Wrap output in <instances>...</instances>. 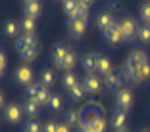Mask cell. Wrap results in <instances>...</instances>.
Segmentation results:
<instances>
[{
    "mask_svg": "<svg viewBox=\"0 0 150 132\" xmlns=\"http://www.w3.org/2000/svg\"><path fill=\"white\" fill-rule=\"evenodd\" d=\"M71 17L75 19H83V21H88V8H85V6H77V10H75V13L71 15Z\"/></svg>",
    "mask_w": 150,
    "mask_h": 132,
    "instance_id": "obj_32",
    "label": "cell"
},
{
    "mask_svg": "<svg viewBox=\"0 0 150 132\" xmlns=\"http://www.w3.org/2000/svg\"><path fill=\"white\" fill-rule=\"evenodd\" d=\"M62 6H64V12L67 13V17H71L75 13V10H77V6H79V2L77 0H64Z\"/></svg>",
    "mask_w": 150,
    "mask_h": 132,
    "instance_id": "obj_27",
    "label": "cell"
},
{
    "mask_svg": "<svg viewBox=\"0 0 150 132\" xmlns=\"http://www.w3.org/2000/svg\"><path fill=\"white\" fill-rule=\"evenodd\" d=\"M104 86L106 90L110 92H117L123 88V73H119V71H112L110 75L104 77Z\"/></svg>",
    "mask_w": 150,
    "mask_h": 132,
    "instance_id": "obj_5",
    "label": "cell"
},
{
    "mask_svg": "<svg viewBox=\"0 0 150 132\" xmlns=\"http://www.w3.org/2000/svg\"><path fill=\"white\" fill-rule=\"evenodd\" d=\"M39 103L37 101H31V100H27L25 103H23V113L29 117V119H35L37 117V113H39Z\"/></svg>",
    "mask_w": 150,
    "mask_h": 132,
    "instance_id": "obj_19",
    "label": "cell"
},
{
    "mask_svg": "<svg viewBox=\"0 0 150 132\" xmlns=\"http://www.w3.org/2000/svg\"><path fill=\"white\" fill-rule=\"evenodd\" d=\"M81 84L85 86L87 94H96L102 88V80H100V77H98L96 73H93V75H85V79H83Z\"/></svg>",
    "mask_w": 150,
    "mask_h": 132,
    "instance_id": "obj_8",
    "label": "cell"
},
{
    "mask_svg": "<svg viewBox=\"0 0 150 132\" xmlns=\"http://www.w3.org/2000/svg\"><path fill=\"white\" fill-rule=\"evenodd\" d=\"M56 132H69V126H67V124L58 123V130H56Z\"/></svg>",
    "mask_w": 150,
    "mask_h": 132,
    "instance_id": "obj_36",
    "label": "cell"
},
{
    "mask_svg": "<svg viewBox=\"0 0 150 132\" xmlns=\"http://www.w3.org/2000/svg\"><path fill=\"white\" fill-rule=\"evenodd\" d=\"M58 130V123L56 121H48V123L42 126V132H56Z\"/></svg>",
    "mask_w": 150,
    "mask_h": 132,
    "instance_id": "obj_35",
    "label": "cell"
},
{
    "mask_svg": "<svg viewBox=\"0 0 150 132\" xmlns=\"http://www.w3.org/2000/svg\"><path fill=\"white\" fill-rule=\"evenodd\" d=\"M141 17H142V21H144V25L150 27V2H144V4H142V8H141Z\"/></svg>",
    "mask_w": 150,
    "mask_h": 132,
    "instance_id": "obj_34",
    "label": "cell"
},
{
    "mask_svg": "<svg viewBox=\"0 0 150 132\" xmlns=\"http://www.w3.org/2000/svg\"><path fill=\"white\" fill-rule=\"evenodd\" d=\"M119 31L123 35V42H129V40L137 38V31H139V23L133 15H123L121 19H117Z\"/></svg>",
    "mask_w": 150,
    "mask_h": 132,
    "instance_id": "obj_2",
    "label": "cell"
},
{
    "mask_svg": "<svg viewBox=\"0 0 150 132\" xmlns=\"http://www.w3.org/2000/svg\"><path fill=\"white\" fill-rule=\"evenodd\" d=\"M40 13H42L40 0H31V2H25V4H23V15L37 19V17H40Z\"/></svg>",
    "mask_w": 150,
    "mask_h": 132,
    "instance_id": "obj_11",
    "label": "cell"
},
{
    "mask_svg": "<svg viewBox=\"0 0 150 132\" xmlns=\"http://www.w3.org/2000/svg\"><path fill=\"white\" fill-rule=\"evenodd\" d=\"M88 31V21L83 19H75V17H67V35L73 38H83Z\"/></svg>",
    "mask_w": 150,
    "mask_h": 132,
    "instance_id": "obj_3",
    "label": "cell"
},
{
    "mask_svg": "<svg viewBox=\"0 0 150 132\" xmlns=\"http://www.w3.org/2000/svg\"><path fill=\"white\" fill-rule=\"evenodd\" d=\"M25 2H31V0H23V4H25Z\"/></svg>",
    "mask_w": 150,
    "mask_h": 132,
    "instance_id": "obj_40",
    "label": "cell"
},
{
    "mask_svg": "<svg viewBox=\"0 0 150 132\" xmlns=\"http://www.w3.org/2000/svg\"><path fill=\"white\" fill-rule=\"evenodd\" d=\"M13 79H16V82L21 84V86H29L33 80V71L31 67H27V65H21L16 69V73H13Z\"/></svg>",
    "mask_w": 150,
    "mask_h": 132,
    "instance_id": "obj_7",
    "label": "cell"
},
{
    "mask_svg": "<svg viewBox=\"0 0 150 132\" xmlns=\"http://www.w3.org/2000/svg\"><path fill=\"white\" fill-rule=\"evenodd\" d=\"M148 2H150V0H148Z\"/></svg>",
    "mask_w": 150,
    "mask_h": 132,
    "instance_id": "obj_42",
    "label": "cell"
},
{
    "mask_svg": "<svg viewBox=\"0 0 150 132\" xmlns=\"http://www.w3.org/2000/svg\"><path fill=\"white\" fill-rule=\"evenodd\" d=\"M96 59H98V54H94V52H88V54L83 56L85 75H93V73H96Z\"/></svg>",
    "mask_w": 150,
    "mask_h": 132,
    "instance_id": "obj_13",
    "label": "cell"
},
{
    "mask_svg": "<svg viewBox=\"0 0 150 132\" xmlns=\"http://www.w3.org/2000/svg\"><path fill=\"white\" fill-rule=\"evenodd\" d=\"M50 96H52V94L48 92V88L40 84V90H39V98H37V103H39V105H48Z\"/></svg>",
    "mask_w": 150,
    "mask_h": 132,
    "instance_id": "obj_25",
    "label": "cell"
},
{
    "mask_svg": "<svg viewBox=\"0 0 150 132\" xmlns=\"http://www.w3.org/2000/svg\"><path fill=\"white\" fill-rule=\"evenodd\" d=\"M115 23V17H114V13L112 12H102L98 13V17H96V25H98V31L104 35V33L110 29L112 25Z\"/></svg>",
    "mask_w": 150,
    "mask_h": 132,
    "instance_id": "obj_9",
    "label": "cell"
},
{
    "mask_svg": "<svg viewBox=\"0 0 150 132\" xmlns=\"http://www.w3.org/2000/svg\"><path fill=\"white\" fill-rule=\"evenodd\" d=\"M146 61H148V57H146L144 52H133L131 56H129L127 63H125L123 75H127L131 82L139 84V75H141V71H142V67H144Z\"/></svg>",
    "mask_w": 150,
    "mask_h": 132,
    "instance_id": "obj_1",
    "label": "cell"
},
{
    "mask_svg": "<svg viewBox=\"0 0 150 132\" xmlns=\"http://www.w3.org/2000/svg\"><path fill=\"white\" fill-rule=\"evenodd\" d=\"M40 84H42V86H52V82H54V73L50 69H44L42 73H40V80H39Z\"/></svg>",
    "mask_w": 150,
    "mask_h": 132,
    "instance_id": "obj_26",
    "label": "cell"
},
{
    "mask_svg": "<svg viewBox=\"0 0 150 132\" xmlns=\"http://www.w3.org/2000/svg\"><path fill=\"white\" fill-rule=\"evenodd\" d=\"M33 46H39V44H37V36L35 35H21L18 40H16V50H18L19 54H23L25 50L33 48Z\"/></svg>",
    "mask_w": 150,
    "mask_h": 132,
    "instance_id": "obj_10",
    "label": "cell"
},
{
    "mask_svg": "<svg viewBox=\"0 0 150 132\" xmlns=\"http://www.w3.org/2000/svg\"><path fill=\"white\" fill-rule=\"evenodd\" d=\"M19 27H21L23 35H35V29H37V23L33 17H27V15H23L21 21H19Z\"/></svg>",
    "mask_w": 150,
    "mask_h": 132,
    "instance_id": "obj_17",
    "label": "cell"
},
{
    "mask_svg": "<svg viewBox=\"0 0 150 132\" xmlns=\"http://www.w3.org/2000/svg\"><path fill=\"white\" fill-rule=\"evenodd\" d=\"M23 132H40V123L37 119H29L23 124Z\"/></svg>",
    "mask_w": 150,
    "mask_h": 132,
    "instance_id": "obj_31",
    "label": "cell"
},
{
    "mask_svg": "<svg viewBox=\"0 0 150 132\" xmlns=\"http://www.w3.org/2000/svg\"><path fill=\"white\" fill-rule=\"evenodd\" d=\"M115 107L121 111H129L133 107V92L129 88H121L115 92Z\"/></svg>",
    "mask_w": 150,
    "mask_h": 132,
    "instance_id": "obj_4",
    "label": "cell"
},
{
    "mask_svg": "<svg viewBox=\"0 0 150 132\" xmlns=\"http://www.w3.org/2000/svg\"><path fill=\"white\" fill-rule=\"evenodd\" d=\"M79 123H81L79 111H77V109H69V111L66 113V124H67V126H71V128H73V126H77Z\"/></svg>",
    "mask_w": 150,
    "mask_h": 132,
    "instance_id": "obj_22",
    "label": "cell"
},
{
    "mask_svg": "<svg viewBox=\"0 0 150 132\" xmlns=\"http://www.w3.org/2000/svg\"><path fill=\"white\" fill-rule=\"evenodd\" d=\"M137 38H139V42H142V44H150V27L148 25H139Z\"/></svg>",
    "mask_w": 150,
    "mask_h": 132,
    "instance_id": "obj_23",
    "label": "cell"
},
{
    "mask_svg": "<svg viewBox=\"0 0 150 132\" xmlns=\"http://www.w3.org/2000/svg\"><path fill=\"white\" fill-rule=\"evenodd\" d=\"M104 36H106V40L110 44H117V42H123V35H121V31H119V25L117 21L114 23V25L108 29L106 33H104Z\"/></svg>",
    "mask_w": 150,
    "mask_h": 132,
    "instance_id": "obj_14",
    "label": "cell"
},
{
    "mask_svg": "<svg viewBox=\"0 0 150 132\" xmlns=\"http://www.w3.org/2000/svg\"><path fill=\"white\" fill-rule=\"evenodd\" d=\"M21 31V27H19V23H16V21H6L4 23V35L6 36H18V33Z\"/></svg>",
    "mask_w": 150,
    "mask_h": 132,
    "instance_id": "obj_21",
    "label": "cell"
},
{
    "mask_svg": "<svg viewBox=\"0 0 150 132\" xmlns=\"http://www.w3.org/2000/svg\"><path fill=\"white\" fill-rule=\"evenodd\" d=\"M2 107H6V103H4V94L0 90V109H2Z\"/></svg>",
    "mask_w": 150,
    "mask_h": 132,
    "instance_id": "obj_38",
    "label": "cell"
},
{
    "mask_svg": "<svg viewBox=\"0 0 150 132\" xmlns=\"http://www.w3.org/2000/svg\"><path fill=\"white\" fill-rule=\"evenodd\" d=\"M62 2H64V0H62Z\"/></svg>",
    "mask_w": 150,
    "mask_h": 132,
    "instance_id": "obj_41",
    "label": "cell"
},
{
    "mask_svg": "<svg viewBox=\"0 0 150 132\" xmlns=\"http://www.w3.org/2000/svg\"><path fill=\"white\" fill-rule=\"evenodd\" d=\"M39 90H40V82L29 84V86H27V100L37 101V98H39Z\"/></svg>",
    "mask_w": 150,
    "mask_h": 132,
    "instance_id": "obj_30",
    "label": "cell"
},
{
    "mask_svg": "<svg viewBox=\"0 0 150 132\" xmlns=\"http://www.w3.org/2000/svg\"><path fill=\"white\" fill-rule=\"evenodd\" d=\"M56 67H58V69H62V71H66V73L73 69V67H75V54H73V50H71V52L67 54V56L64 57V59L58 63Z\"/></svg>",
    "mask_w": 150,
    "mask_h": 132,
    "instance_id": "obj_18",
    "label": "cell"
},
{
    "mask_svg": "<svg viewBox=\"0 0 150 132\" xmlns=\"http://www.w3.org/2000/svg\"><path fill=\"white\" fill-rule=\"evenodd\" d=\"M88 126L93 128V132H104V130H106V121H104V117L100 115V117H96Z\"/></svg>",
    "mask_w": 150,
    "mask_h": 132,
    "instance_id": "obj_28",
    "label": "cell"
},
{
    "mask_svg": "<svg viewBox=\"0 0 150 132\" xmlns=\"http://www.w3.org/2000/svg\"><path fill=\"white\" fill-rule=\"evenodd\" d=\"M85 94H87V90H85V86H83V84H75V86L69 90L71 100H75V101L83 100V98H85Z\"/></svg>",
    "mask_w": 150,
    "mask_h": 132,
    "instance_id": "obj_24",
    "label": "cell"
},
{
    "mask_svg": "<svg viewBox=\"0 0 150 132\" xmlns=\"http://www.w3.org/2000/svg\"><path fill=\"white\" fill-rule=\"evenodd\" d=\"M48 107L52 111H60V107H62V96L52 94V96H50V101H48Z\"/></svg>",
    "mask_w": 150,
    "mask_h": 132,
    "instance_id": "obj_33",
    "label": "cell"
},
{
    "mask_svg": "<svg viewBox=\"0 0 150 132\" xmlns=\"http://www.w3.org/2000/svg\"><path fill=\"white\" fill-rule=\"evenodd\" d=\"M114 132H129L127 128H121V130H114Z\"/></svg>",
    "mask_w": 150,
    "mask_h": 132,
    "instance_id": "obj_39",
    "label": "cell"
},
{
    "mask_svg": "<svg viewBox=\"0 0 150 132\" xmlns=\"http://www.w3.org/2000/svg\"><path fill=\"white\" fill-rule=\"evenodd\" d=\"M81 6H85V8H91V4H93V0H77Z\"/></svg>",
    "mask_w": 150,
    "mask_h": 132,
    "instance_id": "obj_37",
    "label": "cell"
},
{
    "mask_svg": "<svg viewBox=\"0 0 150 132\" xmlns=\"http://www.w3.org/2000/svg\"><path fill=\"white\" fill-rule=\"evenodd\" d=\"M4 117H6V121L12 123V124L19 123L21 117H23V107L18 105V103H8V105L4 107Z\"/></svg>",
    "mask_w": 150,
    "mask_h": 132,
    "instance_id": "obj_6",
    "label": "cell"
},
{
    "mask_svg": "<svg viewBox=\"0 0 150 132\" xmlns=\"http://www.w3.org/2000/svg\"><path fill=\"white\" fill-rule=\"evenodd\" d=\"M112 63H110V59H108L106 56H100V54H98V59H96V73L98 75H110L112 73Z\"/></svg>",
    "mask_w": 150,
    "mask_h": 132,
    "instance_id": "obj_16",
    "label": "cell"
},
{
    "mask_svg": "<svg viewBox=\"0 0 150 132\" xmlns=\"http://www.w3.org/2000/svg\"><path fill=\"white\" fill-rule=\"evenodd\" d=\"M75 84H79L77 82V77L73 75V73H71V71H67V73H64V77H62V86L66 88L67 92H69L71 88L75 86Z\"/></svg>",
    "mask_w": 150,
    "mask_h": 132,
    "instance_id": "obj_20",
    "label": "cell"
},
{
    "mask_svg": "<svg viewBox=\"0 0 150 132\" xmlns=\"http://www.w3.org/2000/svg\"><path fill=\"white\" fill-rule=\"evenodd\" d=\"M125 121H127V111H121V109L115 107L114 115H112V126H114V130L125 128Z\"/></svg>",
    "mask_w": 150,
    "mask_h": 132,
    "instance_id": "obj_15",
    "label": "cell"
},
{
    "mask_svg": "<svg viewBox=\"0 0 150 132\" xmlns=\"http://www.w3.org/2000/svg\"><path fill=\"white\" fill-rule=\"evenodd\" d=\"M37 54H39V46H33V48L25 50V52L21 54V59H23V61H27V63H31V61H35Z\"/></svg>",
    "mask_w": 150,
    "mask_h": 132,
    "instance_id": "obj_29",
    "label": "cell"
},
{
    "mask_svg": "<svg viewBox=\"0 0 150 132\" xmlns=\"http://www.w3.org/2000/svg\"><path fill=\"white\" fill-rule=\"evenodd\" d=\"M69 52H71V48L67 46V42H58L56 46L52 48V63H54V65H58V63L62 61Z\"/></svg>",
    "mask_w": 150,
    "mask_h": 132,
    "instance_id": "obj_12",
    "label": "cell"
}]
</instances>
